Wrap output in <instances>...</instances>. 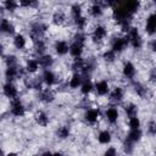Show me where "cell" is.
<instances>
[{
    "instance_id": "obj_1",
    "label": "cell",
    "mask_w": 156,
    "mask_h": 156,
    "mask_svg": "<svg viewBox=\"0 0 156 156\" xmlns=\"http://www.w3.org/2000/svg\"><path fill=\"white\" fill-rule=\"evenodd\" d=\"M112 17L118 24L123 22H132V18H133V16L123 7V5L118 2L115 7H112Z\"/></svg>"
},
{
    "instance_id": "obj_2",
    "label": "cell",
    "mask_w": 156,
    "mask_h": 156,
    "mask_svg": "<svg viewBox=\"0 0 156 156\" xmlns=\"http://www.w3.org/2000/svg\"><path fill=\"white\" fill-rule=\"evenodd\" d=\"M46 30H48V24H45L43 22L33 23L30 26V29H29V37H30V39L33 41L41 40Z\"/></svg>"
},
{
    "instance_id": "obj_3",
    "label": "cell",
    "mask_w": 156,
    "mask_h": 156,
    "mask_svg": "<svg viewBox=\"0 0 156 156\" xmlns=\"http://www.w3.org/2000/svg\"><path fill=\"white\" fill-rule=\"evenodd\" d=\"M126 35L128 38L129 45L133 46L134 49H140L143 46V37L140 35V33H139L136 27H132Z\"/></svg>"
},
{
    "instance_id": "obj_4",
    "label": "cell",
    "mask_w": 156,
    "mask_h": 156,
    "mask_svg": "<svg viewBox=\"0 0 156 156\" xmlns=\"http://www.w3.org/2000/svg\"><path fill=\"white\" fill-rule=\"evenodd\" d=\"M128 46H129V41H128L127 35L117 37V38H115V39L112 40V43H111V50H112L116 55L123 52Z\"/></svg>"
},
{
    "instance_id": "obj_5",
    "label": "cell",
    "mask_w": 156,
    "mask_h": 156,
    "mask_svg": "<svg viewBox=\"0 0 156 156\" xmlns=\"http://www.w3.org/2000/svg\"><path fill=\"white\" fill-rule=\"evenodd\" d=\"M10 112L12 116L15 117H23L26 115V107L22 104V101L16 98L13 100H11V106H10Z\"/></svg>"
},
{
    "instance_id": "obj_6",
    "label": "cell",
    "mask_w": 156,
    "mask_h": 156,
    "mask_svg": "<svg viewBox=\"0 0 156 156\" xmlns=\"http://www.w3.org/2000/svg\"><path fill=\"white\" fill-rule=\"evenodd\" d=\"M2 94H4L6 98L13 100V99L17 98V95H18V90H17V88H16V85H15L13 83H11V82H6V83L2 85Z\"/></svg>"
},
{
    "instance_id": "obj_7",
    "label": "cell",
    "mask_w": 156,
    "mask_h": 156,
    "mask_svg": "<svg viewBox=\"0 0 156 156\" xmlns=\"http://www.w3.org/2000/svg\"><path fill=\"white\" fill-rule=\"evenodd\" d=\"M22 76V72L18 66H13V67H6L5 69V78L7 82H13L16 80L17 78H20Z\"/></svg>"
},
{
    "instance_id": "obj_8",
    "label": "cell",
    "mask_w": 156,
    "mask_h": 156,
    "mask_svg": "<svg viewBox=\"0 0 156 156\" xmlns=\"http://www.w3.org/2000/svg\"><path fill=\"white\" fill-rule=\"evenodd\" d=\"M145 32L149 35H154L156 32V15L155 12H151L147 17H146V22H145Z\"/></svg>"
},
{
    "instance_id": "obj_9",
    "label": "cell",
    "mask_w": 156,
    "mask_h": 156,
    "mask_svg": "<svg viewBox=\"0 0 156 156\" xmlns=\"http://www.w3.org/2000/svg\"><path fill=\"white\" fill-rule=\"evenodd\" d=\"M122 73H123L124 78H127V79H129V80L134 79V77H135V74H136V68H135L134 63L130 62V61L124 62L123 68H122Z\"/></svg>"
},
{
    "instance_id": "obj_10",
    "label": "cell",
    "mask_w": 156,
    "mask_h": 156,
    "mask_svg": "<svg viewBox=\"0 0 156 156\" xmlns=\"http://www.w3.org/2000/svg\"><path fill=\"white\" fill-rule=\"evenodd\" d=\"M94 89H95L96 94L100 95V96L108 95V93H110V85H108V82L105 80V79L98 80V82L94 84Z\"/></svg>"
},
{
    "instance_id": "obj_11",
    "label": "cell",
    "mask_w": 156,
    "mask_h": 156,
    "mask_svg": "<svg viewBox=\"0 0 156 156\" xmlns=\"http://www.w3.org/2000/svg\"><path fill=\"white\" fill-rule=\"evenodd\" d=\"M83 50H84V44L82 43H78V41H72L69 44V49H68V52L72 57L77 58V57H82V54H83Z\"/></svg>"
},
{
    "instance_id": "obj_12",
    "label": "cell",
    "mask_w": 156,
    "mask_h": 156,
    "mask_svg": "<svg viewBox=\"0 0 156 156\" xmlns=\"http://www.w3.org/2000/svg\"><path fill=\"white\" fill-rule=\"evenodd\" d=\"M41 79H43V83L48 87H52L57 83V77L51 69H44L41 74Z\"/></svg>"
},
{
    "instance_id": "obj_13",
    "label": "cell",
    "mask_w": 156,
    "mask_h": 156,
    "mask_svg": "<svg viewBox=\"0 0 156 156\" xmlns=\"http://www.w3.org/2000/svg\"><path fill=\"white\" fill-rule=\"evenodd\" d=\"M99 117H100V110L96 108V107L88 108V110L85 111V113H84V119H85L88 123H90V124L96 123L98 119H99Z\"/></svg>"
},
{
    "instance_id": "obj_14",
    "label": "cell",
    "mask_w": 156,
    "mask_h": 156,
    "mask_svg": "<svg viewBox=\"0 0 156 156\" xmlns=\"http://www.w3.org/2000/svg\"><path fill=\"white\" fill-rule=\"evenodd\" d=\"M123 98H124V90L122 87H116L112 90H110V93H108V99L112 102L118 104L123 100Z\"/></svg>"
},
{
    "instance_id": "obj_15",
    "label": "cell",
    "mask_w": 156,
    "mask_h": 156,
    "mask_svg": "<svg viewBox=\"0 0 156 156\" xmlns=\"http://www.w3.org/2000/svg\"><path fill=\"white\" fill-rule=\"evenodd\" d=\"M107 35V29L104 26H96L91 33V39L94 41H102Z\"/></svg>"
},
{
    "instance_id": "obj_16",
    "label": "cell",
    "mask_w": 156,
    "mask_h": 156,
    "mask_svg": "<svg viewBox=\"0 0 156 156\" xmlns=\"http://www.w3.org/2000/svg\"><path fill=\"white\" fill-rule=\"evenodd\" d=\"M0 33L2 34H13L15 33V26L5 17H1L0 18Z\"/></svg>"
},
{
    "instance_id": "obj_17",
    "label": "cell",
    "mask_w": 156,
    "mask_h": 156,
    "mask_svg": "<svg viewBox=\"0 0 156 156\" xmlns=\"http://www.w3.org/2000/svg\"><path fill=\"white\" fill-rule=\"evenodd\" d=\"M38 62H39V67L44 68V69H50L51 66L54 65V57L49 54H44L41 56H38Z\"/></svg>"
},
{
    "instance_id": "obj_18",
    "label": "cell",
    "mask_w": 156,
    "mask_h": 156,
    "mask_svg": "<svg viewBox=\"0 0 156 156\" xmlns=\"http://www.w3.org/2000/svg\"><path fill=\"white\" fill-rule=\"evenodd\" d=\"M39 100L41 102H44V104H50V102H52L55 100V94L50 88L41 89L40 93H39Z\"/></svg>"
},
{
    "instance_id": "obj_19",
    "label": "cell",
    "mask_w": 156,
    "mask_h": 156,
    "mask_svg": "<svg viewBox=\"0 0 156 156\" xmlns=\"http://www.w3.org/2000/svg\"><path fill=\"white\" fill-rule=\"evenodd\" d=\"M55 52L58 56H65L66 54H68V49H69V44L66 40H57L55 43Z\"/></svg>"
},
{
    "instance_id": "obj_20",
    "label": "cell",
    "mask_w": 156,
    "mask_h": 156,
    "mask_svg": "<svg viewBox=\"0 0 156 156\" xmlns=\"http://www.w3.org/2000/svg\"><path fill=\"white\" fill-rule=\"evenodd\" d=\"M105 117H106V119H107V122H108V123L115 124V123L118 121V117H119L118 110H117L115 106L108 107V108L105 111Z\"/></svg>"
},
{
    "instance_id": "obj_21",
    "label": "cell",
    "mask_w": 156,
    "mask_h": 156,
    "mask_svg": "<svg viewBox=\"0 0 156 156\" xmlns=\"http://www.w3.org/2000/svg\"><path fill=\"white\" fill-rule=\"evenodd\" d=\"M141 136H143V132H141L140 128H138V129H129V132H128V134L126 136V140L132 143V144H135V143L140 141Z\"/></svg>"
},
{
    "instance_id": "obj_22",
    "label": "cell",
    "mask_w": 156,
    "mask_h": 156,
    "mask_svg": "<svg viewBox=\"0 0 156 156\" xmlns=\"http://www.w3.org/2000/svg\"><path fill=\"white\" fill-rule=\"evenodd\" d=\"M79 89H80V93L83 95H89L94 90V84L89 78H83V82H82Z\"/></svg>"
},
{
    "instance_id": "obj_23",
    "label": "cell",
    "mask_w": 156,
    "mask_h": 156,
    "mask_svg": "<svg viewBox=\"0 0 156 156\" xmlns=\"http://www.w3.org/2000/svg\"><path fill=\"white\" fill-rule=\"evenodd\" d=\"M122 5L132 16H134L138 12V10L140 9L141 4H140V1H127V2H123Z\"/></svg>"
},
{
    "instance_id": "obj_24",
    "label": "cell",
    "mask_w": 156,
    "mask_h": 156,
    "mask_svg": "<svg viewBox=\"0 0 156 156\" xmlns=\"http://www.w3.org/2000/svg\"><path fill=\"white\" fill-rule=\"evenodd\" d=\"M112 140V135H111V132L107 130V129H104L101 130L99 134H98V141L102 145H107L110 144Z\"/></svg>"
},
{
    "instance_id": "obj_25",
    "label": "cell",
    "mask_w": 156,
    "mask_h": 156,
    "mask_svg": "<svg viewBox=\"0 0 156 156\" xmlns=\"http://www.w3.org/2000/svg\"><path fill=\"white\" fill-rule=\"evenodd\" d=\"M27 45V39L23 34H16L13 37V46L17 50H23Z\"/></svg>"
},
{
    "instance_id": "obj_26",
    "label": "cell",
    "mask_w": 156,
    "mask_h": 156,
    "mask_svg": "<svg viewBox=\"0 0 156 156\" xmlns=\"http://www.w3.org/2000/svg\"><path fill=\"white\" fill-rule=\"evenodd\" d=\"M82 82H83L82 74L80 73H73L72 77H71V79H69V82H68V85H69L71 89H77V88L80 87Z\"/></svg>"
},
{
    "instance_id": "obj_27",
    "label": "cell",
    "mask_w": 156,
    "mask_h": 156,
    "mask_svg": "<svg viewBox=\"0 0 156 156\" xmlns=\"http://www.w3.org/2000/svg\"><path fill=\"white\" fill-rule=\"evenodd\" d=\"M35 122H37L40 127H46V126L49 124L50 119H49V116H48L44 111H39V112L35 113Z\"/></svg>"
},
{
    "instance_id": "obj_28",
    "label": "cell",
    "mask_w": 156,
    "mask_h": 156,
    "mask_svg": "<svg viewBox=\"0 0 156 156\" xmlns=\"http://www.w3.org/2000/svg\"><path fill=\"white\" fill-rule=\"evenodd\" d=\"M39 69V62L37 58H28L26 62V71L28 73H35Z\"/></svg>"
},
{
    "instance_id": "obj_29",
    "label": "cell",
    "mask_w": 156,
    "mask_h": 156,
    "mask_svg": "<svg viewBox=\"0 0 156 156\" xmlns=\"http://www.w3.org/2000/svg\"><path fill=\"white\" fill-rule=\"evenodd\" d=\"M89 12H90V15H91L93 17H100V16L104 13V7H102V5H101L100 2H94V4L91 5Z\"/></svg>"
},
{
    "instance_id": "obj_30",
    "label": "cell",
    "mask_w": 156,
    "mask_h": 156,
    "mask_svg": "<svg viewBox=\"0 0 156 156\" xmlns=\"http://www.w3.org/2000/svg\"><path fill=\"white\" fill-rule=\"evenodd\" d=\"M124 112H126V115H127L128 118L134 117V116H138V106L135 104H133V102H129V104H127L124 106Z\"/></svg>"
},
{
    "instance_id": "obj_31",
    "label": "cell",
    "mask_w": 156,
    "mask_h": 156,
    "mask_svg": "<svg viewBox=\"0 0 156 156\" xmlns=\"http://www.w3.org/2000/svg\"><path fill=\"white\" fill-rule=\"evenodd\" d=\"M65 21H66V15H65L63 11L58 10V11H56V12L52 15V22H54V24L61 26L62 23H65Z\"/></svg>"
},
{
    "instance_id": "obj_32",
    "label": "cell",
    "mask_w": 156,
    "mask_h": 156,
    "mask_svg": "<svg viewBox=\"0 0 156 156\" xmlns=\"http://www.w3.org/2000/svg\"><path fill=\"white\" fill-rule=\"evenodd\" d=\"M45 50H46V45H45V41H44L43 39L34 41V52H35L38 56L44 55V54H45Z\"/></svg>"
},
{
    "instance_id": "obj_33",
    "label": "cell",
    "mask_w": 156,
    "mask_h": 156,
    "mask_svg": "<svg viewBox=\"0 0 156 156\" xmlns=\"http://www.w3.org/2000/svg\"><path fill=\"white\" fill-rule=\"evenodd\" d=\"M56 135L60 139H67L71 135V129L68 126H61L57 130H56Z\"/></svg>"
},
{
    "instance_id": "obj_34",
    "label": "cell",
    "mask_w": 156,
    "mask_h": 156,
    "mask_svg": "<svg viewBox=\"0 0 156 156\" xmlns=\"http://www.w3.org/2000/svg\"><path fill=\"white\" fill-rule=\"evenodd\" d=\"M134 91L140 96V98H145L147 94V89L145 85H143L141 83H134Z\"/></svg>"
},
{
    "instance_id": "obj_35",
    "label": "cell",
    "mask_w": 156,
    "mask_h": 156,
    "mask_svg": "<svg viewBox=\"0 0 156 156\" xmlns=\"http://www.w3.org/2000/svg\"><path fill=\"white\" fill-rule=\"evenodd\" d=\"M73 22H74L76 27L79 29V32H82V30L85 28V26H87V23H88V20H87V17L80 16V17H78V18L73 20Z\"/></svg>"
},
{
    "instance_id": "obj_36",
    "label": "cell",
    "mask_w": 156,
    "mask_h": 156,
    "mask_svg": "<svg viewBox=\"0 0 156 156\" xmlns=\"http://www.w3.org/2000/svg\"><path fill=\"white\" fill-rule=\"evenodd\" d=\"M2 5H4V9L6 11H10V12H13L18 7V2L15 0H6V1H4Z\"/></svg>"
},
{
    "instance_id": "obj_37",
    "label": "cell",
    "mask_w": 156,
    "mask_h": 156,
    "mask_svg": "<svg viewBox=\"0 0 156 156\" xmlns=\"http://www.w3.org/2000/svg\"><path fill=\"white\" fill-rule=\"evenodd\" d=\"M128 126H129V129H138V128H140L141 122L138 116H134V117L128 118Z\"/></svg>"
},
{
    "instance_id": "obj_38",
    "label": "cell",
    "mask_w": 156,
    "mask_h": 156,
    "mask_svg": "<svg viewBox=\"0 0 156 156\" xmlns=\"http://www.w3.org/2000/svg\"><path fill=\"white\" fill-rule=\"evenodd\" d=\"M71 16H72L73 20H76V18H78V17L83 16V15H82V7H80V5L74 4V5L71 6Z\"/></svg>"
},
{
    "instance_id": "obj_39",
    "label": "cell",
    "mask_w": 156,
    "mask_h": 156,
    "mask_svg": "<svg viewBox=\"0 0 156 156\" xmlns=\"http://www.w3.org/2000/svg\"><path fill=\"white\" fill-rule=\"evenodd\" d=\"M5 65H6V67L18 66V60L15 55H9V56L5 57Z\"/></svg>"
},
{
    "instance_id": "obj_40",
    "label": "cell",
    "mask_w": 156,
    "mask_h": 156,
    "mask_svg": "<svg viewBox=\"0 0 156 156\" xmlns=\"http://www.w3.org/2000/svg\"><path fill=\"white\" fill-rule=\"evenodd\" d=\"M102 58H104L106 62H113V61H115V58H116V54H115L111 49H108V50H106V51L104 52Z\"/></svg>"
},
{
    "instance_id": "obj_41",
    "label": "cell",
    "mask_w": 156,
    "mask_h": 156,
    "mask_svg": "<svg viewBox=\"0 0 156 156\" xmlns=\"http://www.w3.org/2000/svg\"><path fill=\"white\" fill-rule=\"evenodd\" d=\"M73 40L74 41H78V43H82V44H84L85 45V40H87V35L83 33V32H77L76 34H74V37H73Z\"/></svg>"
},
{
    "instance_id": "obj_42",
    "label": "cell",
    "mask_w": 156,
    "mask_h": 156,
    "mask_svg": "<svg viewBox=\"0 0 156 156\" xmlns=\"http://www.w3.org/2000/svg\"><path fill=\"white\" fill-rule=\"evenodd\" d=\"M102 156H117V149L115 146H110L105 150Z\"/></svg>"
},
{
    "instance_id": "obj_43",
    "label": "cell",
    "mask_w": 156,
    "mask_h": 156,
    "mask_svg": "<svg viewBox=\"0 0 156 156\" xmlns=\"http://www.w3.org/2000/svg\"><path fill=\"white\" fill-rule=\"evenodd\" d=\"M123 147H124V151H126L127 154H132V152H133V150H134V144H132V143H129V141L124 140Z\"/></svg>"
},
{
    "instance_id": "obj_44",
    "label": "cell",
    "mask_w": 156,
    "mask_h": 156,
    "mask_svg": "<svg viewBox=\"0 0 156 156\" xmlns=\"http://www.w3.org/2000/svg\"><path fill=\"white\" fill-rule=\"evenodd\" d=\"M147 132L150 133V135H155L156 133V124L154 121H150L149 124H147Z\"/></svg>"
},
{
    "instance_id": "obj_45",
    "label": "cell",
    "mask_w": 156,
    "mask_h": 156,
    "mask_svg": "<svg viewBox=\"0 0 156 156\" xmlns=\"http://www.w3.org/2000/svg\"><path fill=\"white\" fill-rule=\"evenodd\" d=\"M20 6H23V7H30V6H35L37 5V1H27V0H22L18 2Z\"/></svg>"
},
{
    "instance_id": "obj_46",
    "label": "cell",
    "mask_w": 156,
    "mask_h": 156,
    "mask_svg": "<svg viewBox=\"0 0 156 156\" xmlns=\"http://www.w3.org/2000/svg\"><path fill=\"white\" fill-rule=\"evenodd\" d=\"M51 156H63V154L60 151H56V152H51Z\"/></svg>"
},
{
    "instance_id": "obj_47",
    "label": "cell",
    "mask_w": 156,
    "mask_h": 156,
    "mask_svg": "<svg viewBox=\"0 0 156 156\" xmlns=\"http://www.w3.org/2000/svg\"><path fill=\"white\" fill-rule=\"evenodd\" d=\"M150 49H151V51H155V40H151V44H150Z\"/></svg>"
},
{
    "instance_id": "obj_48",
    "label": "cell",
    "mask_w": 156,
    "mask_h": 156,
    "mask_svg": "<svg viewBox=\"0 0 156 156\" xmlns=\"http://www.w3.org/2000/svg\"><path fill=\"white\" fill-rule=\"evenodd\" d=\"M150 79H151L152 82L155 80V69H152V71H151V74H150Z\"/></svg>"
},
{
    "instance_id": "obj_49",
    "label": "cell",
    "mask_w": 156,
    "mask_h": 156,
    "mask_svg": "<svg viewBox=\"0 0 156 156\" xmlns=\"http://www.w3.org/2000/svg\"><path fill=\"white\" fill-rule=\"evenodd\" d=\"M4 54V45H2V43H0V55H2Z\"/></svg>"
},
{
    "instance_id": "obj_50",
    "label": "cell",
    "mask_w": 156,
    "mask_h": 156,
    "mask_svg": "<svg viewBox=\"0 0 156 156\" xmlns=\"http://www.w3.org/2000/svg\"><path fill=\"white\" fill-rule=\"evenodd\" d=\"M40 156H51V152H49V151H46V152H44V154H41Z\"/></svg>"
},
{
    "instance_id": "obj_51",
    "label": "cell",
    "mask_w": 156,
    "mask_h": 156,
    "mask_svg": "<svg viewBox=\"0 0 156 156\" xmlns=\"http://www.w3.org/2000/svg\"><path fill=\"white\" fill-rule=\"evenodd\" d=\"M6 156H18V155H17L16 152H9V154H7Z\"/></svg>"
},
{
    "instance_id": "obj_52",
    "label": "cell",
    "mask_w": 156,
    "mask_h": 156,
    "mask_svg": "<svg viewBox=\"0 0 156 156\" xmlns=\"http://www.w3.org/2000/svg\"><path fill=\"white\" fill-rule=\"evenodd\" d=\"M0 156H6V155H5V152H4L1 149H0Z\"/></svg>"
}]
</instances>
